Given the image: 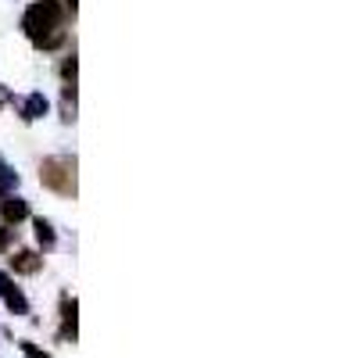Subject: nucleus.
Masks as SVG:
<instances>
[{
    "label": "nucleus",
    "instance_id": "nucleus-14",
    "mask_svg": "<svg viewBox=\"0 0 358 358\" xmlns=\"http://www.w3.org/2000/svg\"><path fill=\"white\" fill-rule=\"evenodd\" d=\"M0 169H4V158H0Z\"/></svg>",
    "mask_w": 358,
    "mask_h": 358
},
{
    "label": "nucleus",
    "instance_id": "nucleus-7",
    "mask_svg": "<svg viewBox=\"0 0 358 358\" xmlns=\"http://www.w3.org/2000/svg\"><path fill=\"white\" fill-rule=\"evenodd\" d=\"M47 97L43 94H29L25 97V104H22V118H25V122H36V118H43L47 115Z\"/></svg>",
    "mask_w": 358,
    "mask_h": 358
},
{
    "label": "nucleus",
    "instance_id": "nucleus-13",
    "mask_svg": "<svg viewBox=\"0 0 358 358\" xmlns=\"http://www.w3.org/2000/svg\"><path fill=\"white\" fill-rule=\"evenodd\" d=\"M62 4L69 8V15H76V0H62Z\"/></svg>",
    "mask_w": 358,
    "mask_h": 358
},
{
    "label": "nucleus",
    "instance_id": "nucleus-6",
    "mask_svg": "<svg viewBox=\"0 0 358 358\" xmlns=\"http://www.w3.org/2000/svg\"><path fill=\"white\" fill-rule=\"evenodd\" d=\"M76 312H79V301L72 294L62 297V337L76 344Z\"/></svg>",
    "mask_w": 358,
    "mask_h": 358
},
{
    "label": "nucleus",
    "instance_id": "nucleus-12",
    "mask_svg": "<svg viewBox=\"0 0 358 358\" xmlns=\"http://www.w3.org/2000/svg\"><path fill=\"white\" fill-rule=\"evenodd\" d=\"M22 351H25L29 358H50V355H47V351H40L33 341H22Z\"/></svg>",
    "mask_w": 358,
    "mask_h": 358
},
{
    "label": "nucleus",
    "instance_id": "nucleus-3",
    "mask_svg": "<svg viewBox=\"0 0 358 358\" xmlns=\"http://www.w3.org/2000/svg\"><path fill=\"white\" fill-rule=\"evenodd\" d=\"M0 297L8 301V308L15 312V315H29V301H25V294L11 283V276H4L0 273Z\"/></svg>",
    "mask_w": 358,
    "mask_h": 358
},
{
    "label": "nucleus",
    "instance_id": "nucleus-8",
    "mask_svg": "<svg viewBox=\"0 0 358 358\" xmlns=\"http://www.w3.org/2000/svg\"><path fill=\"white\" fill-rule=\"evenodd\" d=\"M36 241H40V248H43V251H50V248L57 244V236H54V226H50L47 219H36Z\"/></svg>",
    "mask_w": 358,
    "mask_h": 358
},
{
    "label": "nucleus",
    "instance_id": "nucleus-4",
    "mask_svg": "<svg viewBox=\"0 0 358 358\" xmlns=\"http://www.w3.org/2000/svg\"><path fill=\"white\" fill-rule=\"evenodd\" d=\"M0 215H4V226H18L29 219V204L15 194H4V201H0Z\"/></svg>",
    "mask_w": 358,
    "mask_h": 358
},
{
    "label": "nucleus",
    "instance_id": "nucleus-5",
    "mask_svg": "<svg viewBox=\"0 0 358 358\" xmlns=\"http://www.w3.org/2000/svg\"><path fill=\"white\" fill-rule=\"evenodd\" d=\"M43 268V258L36 251H15L11 255V273L15 276H36Z\"/></svg>",
    "mask_w": 358,
    "mask_h": 358
},
{
    "label": "nucleus",
    "instance_id": "nucleus-11",
    "mask_svg": "<svg viewBox=\"0 0 358 358\" xmlns=\"http://www.w3.org/2000/svg\"><path fill=\"white\" fill-rule=\"evenodd\" d=\"M15 236H18V229H15V226H4V229H0V251H8Z\"/></svg>",
    "mask_w": 358,
    "mask_h": 358
},
{
    "label": "nucleus",
    "instance_id": "nucleus-2",
    "mask_svg": "<svg viewBox=\"0 0 358 358\" xmlns=\"http://www.w3.org/2000/svg\"><path fill=\"white\" fill-rule=\"evenodd\" d=\"M76 158L69 155H54V158H43L40 165V183L54 194H62V197H76L79 183H76Z\"/></svg>",
    "mask_w": 358,
    "mask_h": 358
},
{
    "label": "nucleus",
    "instance_id": "nucleus-1",
    "mask_svg": "<svg viewBox=\"0 0 358 358\" xmlns=\"http://www.w3.org/2000/svg\"><path fill=\"white\" fill-rule=\"evenodd\" d=\"M65 22H69V8L62 0H36L29 4L22 15V29L40 50H54L65 43Z\"/></svg>",
    "mask_w": 358,
    "mask_h": 358
},
{
    "label": "nucleus",
    "instance_id": "nucleus-10",
    "mask_svg": "<svg viewBox=\"0 0 358 358\" xmlns=\"http://www.w3.org/2000/svg\"><path fill=\"white\" fill-rule=\"evenodd\" d=\"M76 69H79V57H76V54H69V57H65V65H62V79H65V83H72V86H76Z\"/></svg>",
    "mask_w": 358,
    "mask_h": 358
},
{
    "label": "nucleus",
    "instance_id": "nucleus-15",
    "mask_svg": "<svg viewBox=\"0 0 358 358\" xmlns=\"http://www.w3.org/2000/svg\"><path fill=\"white\" fill-rule=\"evenodd\" d=\"M0 104H4V101H0Z\"/></svg>",
    "mask_w": 358,
    "mask_h": 358
},
{
    "label": "nucleus",
    "instance_id": "nucleus-9",
    "mask_svg": "<svg viewBox=\"0 0 358 358\" xmlns=\"http://www.w3.org/2000/svg\"><path fill=\"white\" fill-rule=\"evenodd\" d=\"M15 187H18V172L4 165V169H0V194H11Z\"/></svg>",
    "mask_w": 358,
    "mask_h": 358
}]
</instances>
